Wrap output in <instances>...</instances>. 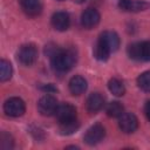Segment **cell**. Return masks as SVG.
Instances as JSON below:
<instances>
[{
    "mask_svg": "<svg viewBox=\"0 0 150 150\" xmlns=\"http://www.w3.org/2000/svg\"><path fill=\"white\" fill-rule=\"evenodd\" d=\"M50 64L55 73L64 74L69 71L77 61V54L73 48H59L50 57Z\"/></svg>",
    "mask_w": 150,
    "mask_h": 150,
    "instance_id": "1",
    "label": "cell"
},
{
    "mask_svg": "<svg viewBox=\"0 0 150 150\" xmlns=\"http://www.w3.org/2000/svg\"><path fill=\"white\" fill-rule=\"evenodd\" d=\"M127 53L130 59L135 61H150V40L138 41L130 43L127 48Z\"/></svg>",
    "mask_w": 150,
    "mask_h": 150,
    "instance_id": "2",
    "label": "cell"
},
{
    "mask_svg": "<svg viewBox=\"0 0 150 150\" xmlns=\"http://www.w3.org/2000/svg\"><path fill=\"white\" fill-rule=\"evenodd\" d=\"M39 53H38V48L34 43H26L22 45L18 53H16V59L18 61L26 67H29L32 64H34L38 60Z\"/></svg>",
    "mask_w": 150,
    "mask_h": 150,
    "instance_id": "3",
    "label": "cell"
},
{
    "mask_svg": "<svg viewBox=\"0 0 150 150\" xmlns=\"http://www.w3.org/2000/svg\"><path fill=\"white\" fill-rule=\"evenodd\" d=\"M4 111L9 117H19L25 114L26 104L20 97H9L4 103Z\"/></svg>",
    "mask_w": 150,
    "mask_h": 150,
    "instance_id": "4",
    "label": "cell"
},
{
    "mask_svg": "<svg viewBox=\"0 0 150 150\" xmlns=\"http://www.w3.org/2000/svg\"><path fill=\"white\" fill-rule=\"evenodd\" d=\"M105 136V129L101 123L93 124L84 134L83 139L88 145H95L100 143Z\"/></svg>",
    "mask_w": 150,
    "mask_h": 150,
    "instance_id": "5",
    "label": "cell"
},
{
    "mask_svg": "<svg viewBox=\"0 0 150 150\" xmlns=\"http://www.w3.org/2000/svg\"><path fill=\"white\" fill-rule=\"evenodd\" d=\"M57 105H59L57 100L53 95L46 94V95H43L39 100V102H38V110L43 116H50V115L55 114V110H56Z\"/></svg>",
    "mask_w": 150,
    "mask_h": 150,
    "instance_id": "6",
    "label": "cell"
},
{
    "mask_svg": "<svg viewBox=\"0 0 150 150\" xmlns=\"http://www.w3.org/2000/svg\"><path fill=\"white\" fill-rule=\"evenodd\" d=\"M118 127L125 134H132L138 127V120L132 112H123L118 117Z\"/></svg>",
    "mask_w": 150,
    "mask_h": 150,
    "instance_id": "7",
    "label": "cell"
},
{
    "mask_svg": "<svg viewBox=\"0 0 150 150\" xmlns=\"http://www.w3.org/2000/svg\"><path fill=\"white\" fill-rule=\"evenodd\" d=\"M54 115L57 118L59 123L73 121L76 120V108L70 103H62L57 105Z\"/></svg>",
    "mask_w": 150,
    "mask_h": 150,
    "instance_id": "8",
    "label": "cell"
},
{
    "mask_svg": "<svg viewBox=\"0 0 150 150\" xmlns=\"http://www.w3.org/2000/svg\"><path fill=\"white\" fill-rule=\"evenodd\" d=\"M101 15L95 8H87L81 14V25L86 29H91L100 23Z\"/></svg>",
    "mask_w": 150,
    "mask_h": 150,
    "instance_id": "9",
    "label": "cell"
},
{
    "mask_svg": "<svg viewBox=\"0 0 150 150\" xmlns=\"http://www.w3.org/2000/svg\"><path fill=\"white\" fill-rule=\"evenodd\" d=\"M50 22H52V26L54 29H56L59 32H64L70 26V16L67 12H62V11L55 12L52 15Z\"/></svg>",
    "mask_w": 150,
    "mask_h": 150,
    "instance_id": "10",
    "label": "cell"
},
{
    "mask_svg": "<svg viewBox=\"0 0 150 150\" xmlns=\"http://www.w3.org/2000/svg\"><path fill=\"white\" fill-rule=\"evenodd\" d=\"M98 41L103 43L109 49L110 53L116 52L120 47V36L117 35V33L112 30H104L103 33H101Z\"/></svg>",
    "mask_w": 150,
    "mask_h": 150,
    "instance_id": "11",
    "label": "cell"
},
{
    "mask_svg": "<svg viewBox=\"0 0 150 150\" xmlns=\"http://www.w3.org/2000/svg\"><path fill=\"white\" fill-rule=\"evenodd\" d=\"M118 7L124 12H141L149 7V4L143 0H118Z\"/></svg>",
    "mask_w": 150,
    "mask_h": 150,
    "instance_id": "12",
    "label": "cell"
},
{
    "mask_svg": "<svg viewBox=\"0 0 150 150\" xmlns=\"http://www.w3.org/2000/svg\"><path fill=\"white\" fill-rule=\"evenodd\" d=\"M68 87H69V91H70L73 95L79 96V95L83 94V93L87 90L88 83H87V80H86L83 76H81V75H75V76H73V77L69 80Z\"/></svg>",
    "mask_w": 150,
    "mask_h": 150,
    "instance_id": "13",
    "label": "cell"
},
{
    "mask_svg": "<svg viewBox=\"0 0 150 150\" xmlns=\"http://www.w3.org/2000/svg\"><path fill=\"white\" fill-rule=\"evenodd\" d=\"M104 105V97L100 93H93L88 96L86 102V108L90 114H96Z\"/></svg>",
    "mask_w": 150,
    "mask_h": 150,
    "instance_id": "14",
    "label": "cell"
},
{
    "mask_svg": "<svg viewBox=\"0 0 150 150\" xmlns=\"http://www.w3.org/2000/svg\"><path fill=\"white\" fill-rule=\"evenodd\" d=\"M19 2L28 16H38L42 11L41 0H19Z\"/></svg>",
    "mask_w": 150,
    "mask_h": 150,
    "instance_id": "15",
    "label": "cell"
},
{
    "mask_svg": "<svg viewBox=\"0 0 150 150\" xmlns=\"http://www.w3.org/2000/svg\"><path fill=\"white\" fill-rule=\"evenodd\" d=\"M108 89H109V91L112 95L118 96V97L120 96H123L124 93H125V87H124L123 82L121 80L116 79V77H112V79L109 80V82H108Z\"/></svg>",
    "mask_w": 150,
    "mask_h": 150,
    "instance_id": "16",
    "label": "cell"
},
{
    "mask_svg": "<svg viewBox=\"0 0 150 150\" xmlns=\"http://www.w3.org/2000/svg\"><path fill=\"white\" fill-rule=\"evenodd\" d=\"M80 128V123L77 122V120H73V121H68V122H61L59 124V131L61 135H71L74 132H76Z\"/></svg>",
    "mask_w": 150,
    "mask_h": 150,
    "instance_id": "17",
    "label": "cell"
},
{
    "mask_svg": "<svg viewBox=\"0 0 150 150\" xmlns=\"http://www.w3.org/2000/svg\"><path fill=\"white\" fill-rule=\"evenodd\" d=\"M12 75H13V67H12L11 62L2 59L0 61V81L1 82L9 81Z\"/></svg>",
    "mask_w": 150,
    "mask_h": 150,
    "instance_id": "18",
    "label": "cell"
},
{
    "mask_svg": "<svg viewBox=\"0 0 150 150\" xmlns=\"http://www.w3.org/2000/svg\"><path fill=\"white\" fill-rule=\"evenodd\" d=\"M105 112L109 117H120L123 112H124V107L121 102L118 101H112L110 103H108L107 108H105Z\"/></svg>",
    "mask_w": 150,
    "mask_h": 150,
    "instance_id": "19",
    "label": "cell"
},
{
    "mask_svg": "<svg viewBox=\"0 0 150 150\" xmlns=\"http://www.w3.org/2000/svg\"><path fill=\"white\" fill-rule=\"evenodd\" d=\"M110 54L111 53L109 52V49L97 40V42H96V45L94 47V56H95V59H97L98 61H107L109 59Z\"/></svg>",
    "mask_w": 150,
    "mask_h": 150,
    "instance_id": "20",
    "label": "cell"
},
{
    "mask_svg": "<svg viewBox=\"0 0 150 150\" xmlns=\"http://www.w3.org/2000/svg\"><path fill=\"white\" fill-rule=\"evenodd\" d=\"M137 86L144 93H150V70L142 73L137 77Z\"/></svg>",
    "mask_w": 150,
    "mask_h": 150,
    "instance_id": "21",
    "label": "cell"
},
{
    "mask_svg": "<svg viewBox=\"0 0 150 150\" xmlns=\"http://www.w3.org/2000/svg\"><path fill=\"white\" fill-rule=\"evenodd\" d=\"M0 148L2 150H11L14 148V138L11 134L2 131L0 135Z\"/></svg>",
    "mask_w": 150,
    "mask_h": 150,
    "instance_id": "22",
    "label": "cell"
},
{
    "mask_svg": "<svg viewBox=\"0 0 150 150\" xmlns=\"http://www.w3.org/2000/svg\"><path fill=\"white\" fill-rule=\"evenodd\" d=\"M41 89H42L43 91H47L48 94H49V93H55V91H57V88H55L52 83H49V84H43V86L41 87Z\"/></svg>",
    "mask_w": 150,
    "mask_h": 150,
    "instance_id": "23",
    "label": "cell"
},
{
    "mask_svg": "<svg viewBox=\"0 0 150 150\" xmlns=\"http://www.w3.org/2000/svg\"><path fill=\"white\" fill-rule=\"evenodd\" d=\"M144 114H145L146 118L150 121V101H148L144 105Z\"/></svg>",
    "mask_w": 150,
    "mask_h": 150,
    "instance_id": "24",
    "label": "cell"
},
{
    "mask_svg": "<svg viewBox=\"0 0 150 150\" xmlns=\"http://www.w3.org/2000/svg\"><path fill=\"white\" fill-rule=\"evenodd\" d=\"M66 149H79V146H76V145H69V146H66Z\"/></svg>",
    "mask_w": 150,
    "mask_h": 150,
    "instance_id": "25",
    "label": "cell"
},
{
    "mask_svg": "<svg viewBox=\"0 0 150 150\" xmlns=\"http://www.w3.org/2000/svg\"><path fill=\"white\" fill-rule=\"evenodd\" d=\"M56 1H63V0H56Z\"/></svg>",
    "mask_w": 150,
    "mask_h": 150,
    "instance_id": "26",
    "label": "cell"
}]
</instances>
